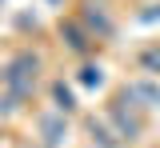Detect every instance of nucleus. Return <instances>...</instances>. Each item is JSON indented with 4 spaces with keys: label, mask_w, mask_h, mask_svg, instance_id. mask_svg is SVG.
Wrapping results in <instances>:
<instances>
[{
    "label": "nucleus",
    "mask_w": 160,
    "mask_h": 148,
    "mask_svg": "<svg viewBox=\"0 0 160 148\" xmlns=\"http://www.w3.org/2000/svg\"><path fill=\"white\" fill-rule=\"evenodd\" d=\"M36 68H40L36 52H20V56L8 60V68H4V88H8L4 108H16L24 96H32V88H36Z\"/></svg>",
    "instance_id": "1"
},
{
    "label": "nucleus",
    "mask_w": 160,
    "mask_h": 148,
    "mask_svg": "<svg viewBox=\"0 0 160 148\" xmlns=\"http://www.w3.org/2000/svg\"><path fill=\"white\" fill-rule=\"evenodd\" d=\"M120 100L124 104H136V108H160V84H152V80H132V84H124Z\"/></svg>",
    "instance_id": "2"
},
{
    "label": "nucleus",
    "mask_w": 160,
    "mask_h": 148,
    "mask_svg": "<svg viewBox=\"0 0 160 148\" xmlns=\"http://www.w3.org/2000/svg\"><path fill=\"white\" fill-rule=\"evenodd\" d=\"M108 120L116 124V136H120V140H136V136H140V116H132V112L124 108V100L108 108Z\"/></svg>",
    "instance_id": "3"
},
{
    "label": "nucleus",
    "mask_w": 160,
    "mask_h": 148,
    "mask_svg": "<svg viewBox=\"0 0 160 148\" xmlns=\"http://www.w3.org/2000/svg\"><path fill=\"white\" fill-rule=\"evenodd\" d=\"M40 132H44V144L48 148H60L64 144V136H68V124H64V112H48L44 120H40Z\"/></svg>",
    "instance_id": "4"
},
{
    "label": "nucleus",
    "mask_w": 160,
    "mask_h": 148,
    "mask_svg": "<svg viewBox=\"0 0 160 148\" xmlns=\"http://www.w3.org/2000/svg\"><path fill=\"white\" fill-rule=\"evenodd\" d=\"M60 36H64V40H68V48H72V52H88V32H84V28H76V24H60Z\"/></svg>",
    "instance_id": "5"
},
{
    "label": "nucleus",
    "mask_w": 160,
    "mask_h": 148,
    "mask_svg": "<svg viewBox=\"0 0 160 148\" xmlns=\"http://www.w3.org/2000/svg\"><path fill=\"white\" fill-rule=\"evenodd\" d=\"M84 24H88V32H96V36H108V32H112V20H108L100 8H88V12H84Z\"/></svg>",
    "instance_id": "6"
},
{
    "label": "nucleus",
    "mask_w": 160,
    "mask_h": 148,
    "mask_svg": "<svg viewBox=\"0 0 160 148\" xmlns=\"http://www.w3.org/2000/svg\"><path fill=\"white\" fill-rule=\"evenodd\" d=\"M52 100H56L60 112H72V108H76V96H72V88L64 84V80H56V84H52Z\"/></svg>",
    "instance_id": "7"
},
{
    "label": "nucleus",
    "mask_w": 160,
    "mask_h": 148,
    "mask_svg": "<svg viewBox=\"0 0 160 148\" xmlns=\"http://www.w3.org/2000/svg\"><path fill=\"white\" fill-rule=\"evenodd\" d=\"M80 84L84 88H100L104 84V68H100V64H84V68H80Z\"/></svg>",
    "instance_id": "8"
},
{
    "label": "nucleus",
    "mask_w": 160,
    "mask_h": 148,
    "mask_svg": "<svg viewBox=\"0 0 160 148\" xmlns=\"http://www.w3.org/2000/svg\"><path fill=\"white\" fill-rule=\"evenodd\" d=\"M140 68H144V72H152V76H160V44L140 52Z\"/></svg>",
    "instance_id": "9"
},
{
    "label": "nucleus",
    "mask_w": 160,
    "mask_h": 148,
    "mask_svg": "<svg viewBox=\"0 0 160 148\" xmlns=\"http://www.w3.org/2000/svg\"><path fill=\"white\" fill-rule=\"evenodd\" d=\"M136 20H140V24H152V20H160V4H148V8L140 12Z\"/></svg>",
    "instance_id": "10"
},
{
    "label": "nucleus",
    "mask_w": 160,
    "mask_h": 148,
    "mask_svg": "<svg viewBox=\"0 0 160 148\" xmlns=\"http://www.w3.org/2000/svg\"><path fill=\"white\" fill-rule=\"evenodd\" d=\"M52 4H60V0H52Z\"/></svg>",
    "instance_id": "11"
}]
</instances>
